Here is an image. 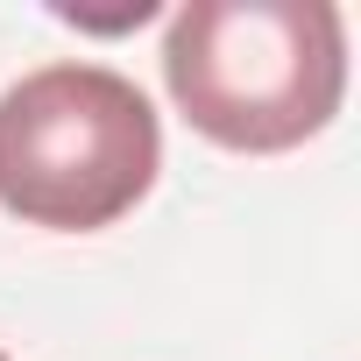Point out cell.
<instances>
[{
    "mask_svg": "<svg viewBox=\"0 0 361 361\" xmlns=\"http://www.w3.org/2000/svg\"><path fill=\"white\" fill-rule=\"evenodd\" d=\"M163 85L206 142L283 156L347 92V22L333 0H185L163 36Z\"/></svg>",
    "mask_w": 361,
    "mask_h": 361,
    "instance_id": "6da1fadb",
    "label": "cell"
},
{
    "mask_svg": "<svg viewBox=\"0 0 361 361\" xmlns=\"http://www.w3.org/2000/svg\"><path fill=\"white\" fill-rule=\"evenodd\" d=\"M163 170V128L135 78L43 64L0 92V206L50 234H99Z\"/></svg>",
    "mask_w": 361,
    "mask_h": 361,
    "instance_id": "7a4b0ae2",
    "label": "cell"
},
{
    "mask_svg": "<svg viewBox=\"0 0 361 361\" xmlns=\"http://www.w3.org/2000/svg\"><path fill=\"white\" fill-rule=\"evenodd\" d=\"M0 361H8V354H0Z\"/></svg>",
    "mask_w": 361,
    "mask_h": 361,
    "instance_id": "3957f363",
    "label": "cell"
}]
</instances>
